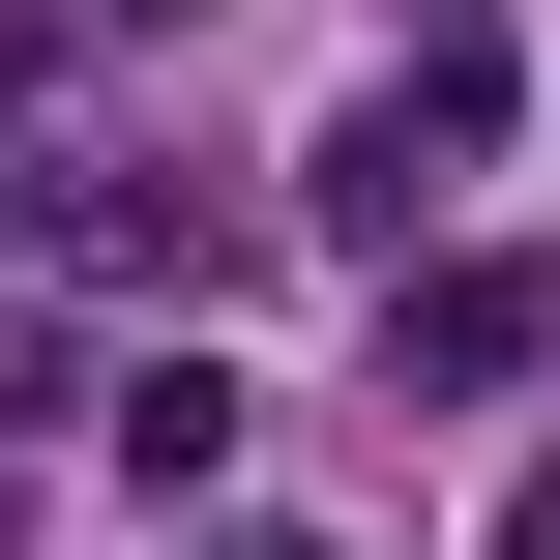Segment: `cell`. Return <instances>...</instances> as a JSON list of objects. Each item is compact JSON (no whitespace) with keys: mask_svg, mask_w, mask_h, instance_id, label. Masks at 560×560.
Masks as SVG:
<instances>
[{"mask_svg":"<svg viewBox=\"0 0 560 560\" xmlns=\"http://www.w3.org/2000/svg\"><path fill=\"white\" fill-rule=\"evenodd\" d=\"M384 354H413V384H532L560 354V266H384Z\"/></svg>","mask_w":560,"mask_h":560,"instance_id":"obj_1","label":"cell"},{"mask_svg":"<svg viewBox=\"0 0 560 560\" xmlns=\"http://www.w3.org/2000/svg\"><path fill=\"white\" fill-rule=\"evenodd\" d=\"M295 207H325L354 266H413V207H443V148H413V89H354V118L295 148Z\"/></svg>","mask_w":560,"mask_h":560,"instance_id":"obj_2","label":"cell"},{"mask_svg":"<svg viewBox=\"0 0 560 560\" xmlns=\"http://www.w3.org/2000/svg\"><path fill=\"white\" fill-rule=\"evenodd\" d=\"M118 472L207 502V472H236V354H148V384H118Z\"/></svg>","mask_w":560,"mask_h":560,"instance_id":"obj_3","label":"cell"},{"mask_svg":"<svg viewBox=\"0 0 560 560\" xmlns=\"http://www.w3.org/2000/svg\"><path fill=\"white\" fill-rule=\"evenodd\" d=\"M502 532H532V560H560V443H532V502H502Z\"/></svg>","mask_w":560,"mask_h":560,"instance_id":"obj_4","label":"cell"},{"mask_svg":"<svg viewBox=\"0 0 560 560\" xmlns=\"http://www.w3.org/2000/svg\"><path fill=\"white\" fill-rule=\"evenodd\" d=\"M207 560H325V532H207Z\"/></svg>","mask_w":560,"mask_h":560,"instance_id":"obj_5","label":"cell"}]
</instances>
